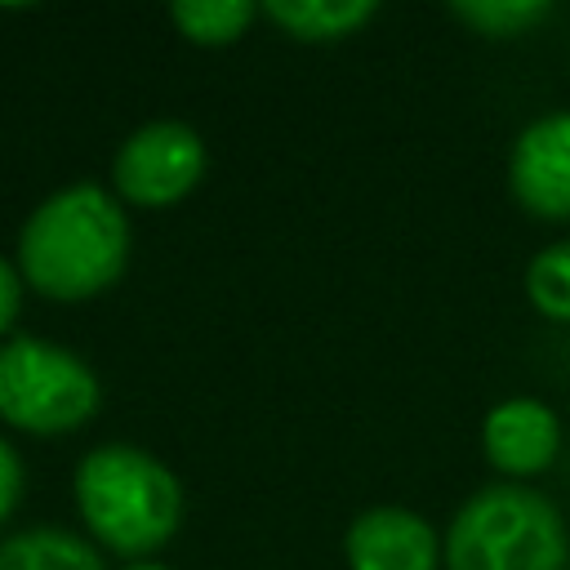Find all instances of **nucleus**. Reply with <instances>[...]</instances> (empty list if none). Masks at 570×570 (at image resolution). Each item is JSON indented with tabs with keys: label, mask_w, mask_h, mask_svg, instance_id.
I'll use <instances>...</instances> for the list:
<instances>
[{
	"label": "nucleus",
	"mask_w": 570,
	"mask_h": 570,
	"mask_svg": "<svg viewBox=\"0 0 570 570\" xmlns=\"http://www.w3.org/2000/svg\"><path fill=\"white\" fill-rule=\"evenodd\" d=\"M129 263V218L116 191L98 183H71L45 196L18 232L22 281L53 298L80 303L120 281Z\"/></svg>",
	"instance_id": "nucleus-1"
},
{
	"label": "nucleus",
	"mask_w": 570,
	"mask_h": 570,
	"mask_svg": "<svg viewBox=\"0 0 570 570\" xmlns=\"http://www.w3.org/2000/svg\"><path fill=\"white\" fill-rule=\"evenodd\" d=\"M71 499L89 539L129 561H147L183 521L178 476L156 454L125 441L94 445L76 463Z\"/></svg>",
	"instance_id": "nucleus-2"
},
{
	"label": "nucleus",
	"mask_w": 570,
	"mask_h": 570,
	"mask_svg": "<svg viewBox=\"0 0 570 570\" xmlns=\"http://www.w3.org/2000/svg\"><path fill=\"white\" fill-rule=\"evenodd\" d=\"M445 570H566L570 534L548 494L521 481L481 485L450 521Z\"/></svg>",
	"instance_id": "nucleus-3"
},
{
	"label": "nucleus",
	"mask_w": 570,
	"mask_h": 570,
	"mask_svg": "<svg viewBox=\"0 0 570 570\" xmlns=\"http://www.w3.org/2000/svg\"><path fill=\"white\" fill-rule=\"evenodd\" d=\"M102 401L85 356L36 334L0 343V423L31 436H62L94 419Z\"/></svg>",
	"instance_id": "nucleus-4"
},
{
	"label": "nucleus",
	"mask_w": 570,
	"mask_h": 570,
	"mask_svg": "<svg viewBox=\"0 0 570 570\" xmlns=\"http://www.w3.org/2000/svg\"><path fill=\"white\" fill-rule=\"evenodd\" d=\"M205 174V142L183 120H151L134 129L111 160V191L129 205H178Z\"/></svg>",
	"instance_id": "nucleus-5"
},
{
	"label": "nucleus",
	"mask_w": 570,
	"mask_h": 570,
	"mask_svg": "<svg viewBox=\"0 0 570 570\" xmlns=\"http://www.w3.org/2000/svg\"><path fill=\"white\" fill-rule=\"evenodd\" d=\"M508 183L525 214L548 223L570 218V111H548L517 134Z\"/></svg>",
	"instance_id": "nucleus-6"
},
{
	"label": "nucleus",
	"mask_w": 570,
	"mask_h": 570,
	"mask_svg": "<svg viewBox=\"0 0 570 570\" xmlns=\"http://www.w3.org/2000/svg\"><path fill=\"white\" fill-rule=\"evenodd\" d=\"M343 552L352 570H441V534L410 508H365L347 534Z\"/></svg>",
	"instance_id": "nucleus-7"
},
{
	"label": "nucleus",
	"mask_w": 570,
	"mask_h": 570,
	"mask_svg": "<svg viewBox=\"0 0 570 570\" xmlns=\"http://www.w3.org/2000/svg\"><path fill=\"white\" fill-rule=\"evenodd\" d=\"M481 450L490 468H499L512 481H525L543 468H552L561 450V423L552 405L534 396H508L499 401L481 423Z\"/></svg>",
	"instance_id": "nucleus-8"
},
{
	"label": "nucleus",
	"mask_w": 570,
	"mask_h": 570,
	"mask_svg": "<svg viewBox=\"0 0 570 570\" xmlns=\"http://www.w3.org/2000/svg\"><path fill=\"white\" fill-rule=\"evenodd\" d=\"M0 570H107L102 552L67 525H31L0 543Z\"/></svg>",
	"instance_id": "nucleus-9"
},
{
	"label": "nucleus",
	"mask_w": 570,
	"mask_h": 570,
	"mask_svg": "<svg viewBox=\"0 0 570 570\" xmlns=\"http://www.w3.org/2000/svg\"><path fill=\"white\" fill-rule=\"evenodd\" d=\"M263 13L285 36L321 45V40H343L361 31L379 13V4L374 0H272Z\"/></svg>",
	"instance_id": "nucleus-10"
},
{
	"label": "nucleus",
	"mask_w": 570,
	"mask_h": 570,
	"mask_svg": "<svg viewBox=\"0 0 570 570\" xmlns=\"http://www.w3.org/2000/svg\"><path fill=\"white\" fill-rule=\"evenodd\" d=\"M169 18L191 45H232L249 31V22L258 18V4H249V0H178L169 9Z\"/></svg>",
	"instance_id": "nucleus-11"
},
{
	"label": "nucleus",
	"mask_w": 570,
	"mask_h": 570,
	"mask_svg": "<svg viewBox=\"0 0 570 570\" xmlns=\"http://www.w3.org/2000/svg\"><path fill=\"white\" fill-rule=\"evenodd\" d=\"M525 294L539 316L570 325V240L539 249L525 267Z\"/></svg>",
	"instance_id": "nucleus-12"
},
{
	"label": "nucleus",
	"mask_w": 570,
	"mask_h": 570,
	"mask_svg": "<svg viewBox=\"0 0 570 570\" xmlns=\"http://www.w3.org/2000/svg\"><path fill=\"white\" fill-rule=\"evenodd\" d=\"M548 13H552V4H543V0H463V4H454V18H463L472 31L490 36V40L521 36L525 27H534Z\"/></svg>",
	"instance_id": "nucleus-13"
},
{
	"label": "nucleus",
	"mask_w": 570,
	"mask_h": 570,
	"mask_svg": "<svg viewBox=\"0 0 570 570\" xmlns=\"http://www.w3.org/2000/svg\"><path fill=\"white\" fill-rule=\"evenodd\" d=\"M22 272H18V263H9L4 254H0V343L9 338V330H13V321H18V312H22Z\"/></svg>",
	"instance_id": "nucleus-14"
},
{
	"label": "nucleus",
	"mask_w": 570,
	"mask_h": 570,
	"mask_svg": "<svg viewBox=\"0 0 570 570\" xmlns=\"http://www.w3.org/2000/svg\"><path fill=\"white\" fill-rule=\"evenodd\" d=\"M18 499H22V459H18V450L0 436V525L13 517Z\"/></svg>",
	"instance_id": "nucleus-15"
},
{
	"label": "nucleus",
	"mask_w": 570,
	"mask_h": 570,
	"mask_svg": "<svg viewBox=\"0 0 570 570\" xmlns=\"http://www.w3.org/2000/svg\"><path fill=\"white\" fill-rule=\"evenodd\" d=\"M125 570H174V566H160V561H129Z\"/></svg>",
	"instance_id": "nucleus-16"
}]
</instances>
